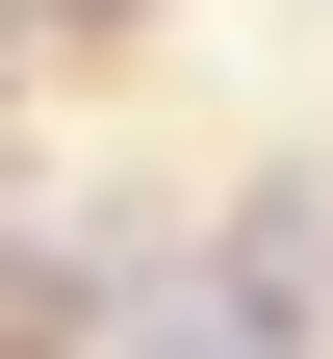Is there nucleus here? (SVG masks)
<instances>
[{
  "label": "nucleus",
  "mask_w": 333,
  "mask_h": 359,
  "mask_svg": "<svg viewBox=\"0 0 333 359\" xmlns=\"http://www.w3.org/2000/svg\"><path fill=\"white\" fill-rule=\"evenodd\" d=\"M0 359H26V334H0Z\"/></svg>",
  "instance_id": "obj_1"
}]
</instances>
